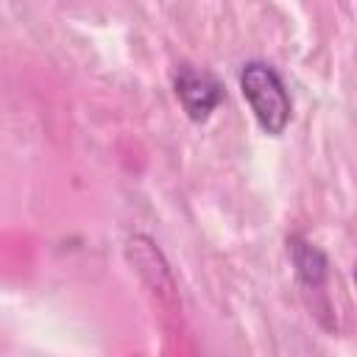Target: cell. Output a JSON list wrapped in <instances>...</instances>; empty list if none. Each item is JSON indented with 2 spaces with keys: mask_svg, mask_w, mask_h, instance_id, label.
I'll return each mask as SVG.
<instances>
[{
  "mask_svg": "<svg viewBox=\"0 0 357 357\" xmlns=\"http://www.w3.org/2000/svg\"><path fill=\"white\" fill-rule=\"evenodd\" d=\"M240 92L265 134L279 137L287 128V123L293 117V100L287 95L282 75L271 64L245 61L240 70Z\"/></svg>",
  "mask_w": 357,
  "mask_h": 357,
  "instance_id": "1",
  "label": "cell"
},
{
  "mask_svg": "<svg viewBox=\"0 0 357 357\" xmlns=\"http://www.w3.org/2000/svg\"><path fill=\"white\" fill-rule=\"evenodd\" d=\"M173 89L181 109L195 123H204L223 100V84L209 70H201L192 64H178L173 75Z\"/></svg>",
  "mask_w": 357,
  "mask_h": 357,
  "instance_id": "2",
  "label": "cell"
},
{
  "mask_svg": "<svg viewBox=\"0 0 357 357\" xmlns=\"http://www.w3.org/2000/svg\"><path fill=\"white\" fill-rule=\"evenodd\" d=\"M287 254H290V262L296 268V276L304 287L310 290H321L326 284V276H329V262H326V254L304 240V237H290L287 240Z\"/></svg>",
  "mask_w": 357,
  "mask_h": 357,
  "instance_id": "3",
  "label": "cell"
}]
</instances>
